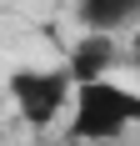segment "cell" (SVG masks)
<instances>
[{
	"label": "cell",
	"instance_id": "cell-1",
	"mask_svg": "<svg viewBox=\"0 0 140 146\" xmlns=\"http://www.w3.org/2000/svg\"><path fill=\"white\" fill-rule=\"evenodd\" d=\"M130 126H140V91L120 86L110 76L100 81H80L70 96V141H115Z\"/></svg>",
	"mask_w": 140,
	"mask_h": 146
},
{
	"label": "cell",
	"instance_id": "cell-2",
	"mask_svg": "<svg viewBox=\"0 0 140 146\" xmlns=\"http://www.w3.org/2000/svg\"><path fill=\"white\" fill-rule=\"evenodd\" d=\"M5 91H10L15 111L30 121V126H55L60 116H65L70 96H75V81H70L65 66H55V71H35V66H25V71H15L10 81H5Z\"/></svg>",
	"mask_w": 140,
	"mask_h": 146
},
{
	"label": "cell",
	"instance_id": "cell-3",
	"mask_svg": "<svg viewBox=\"0 0 140 146\" xmlns=\"http://www.w3.org/2000/svg\"><path fill=\"white\" fill-rule=\"evenodd\" d=\"M115 60H120L115 35H95V30H85V40L70 50L65 71H70V81L80 86V81H100V76H110V71H115Z\"/></svg>",
	"mask_w": 140,
	"mask_h": 146
},
{
	"label": "cell",
	"instance_id": "cell-4",
	"mask_svg": "<svg viewBox=\"0 0 140 146\" xmlns=\"http://www.w3.org/2000/svg\"><path fill=\"white\" fill-rule=\"evenodd\" d=\"M75 20L95 35H120L140 20V0H75Z\"/></svg>",
	"mask_w": 140,
	"mask_h": 146
}]
</instances>
